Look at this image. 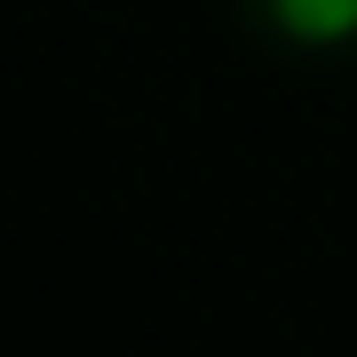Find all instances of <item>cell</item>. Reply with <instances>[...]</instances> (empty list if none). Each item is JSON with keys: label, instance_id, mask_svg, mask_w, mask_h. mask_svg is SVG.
I'll return each instance as SVG.
<instances>
[{"label": "cell", "instance_id": "cell-1", "mask_svg": "<svg viewBox=\"0 0 357 357\" xmlns=\"http://www.w3.org/2000/svg\"><path fill=\"white\" fill-rule=\"evenodd\" d=\"M238 24L286 64H357V0H238Z\"/></svg>", "mask_w": 357, "mask_h": 357}]
</instances>
